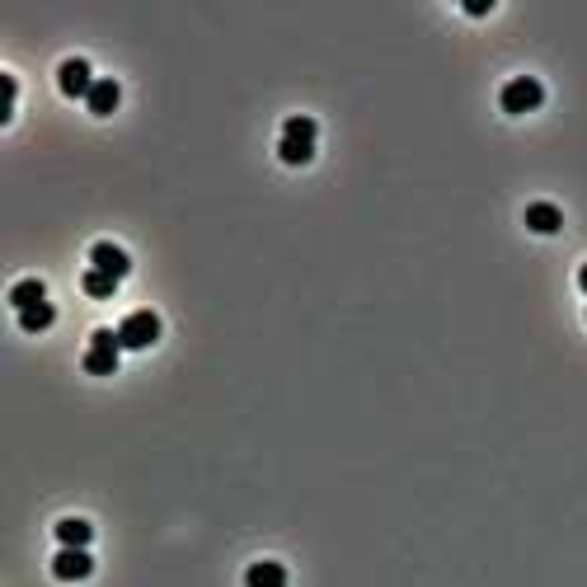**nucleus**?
<instances>
[{
    "mask_svg": "<svg viewBox=\"0 0 587 587\" xmlns=\"http://www.w3.org/2000/svg\"><path fill=\"white\" fill-rule=\"evenodd\" d=\"M315 118H305V114H292L283 123V142H277V155H283V164H311L315 160Z\"/></svg>",
    "mask_w": 587,
    "mask_h": 587,
    "instance_id": "f257e3e1",
    "label": "nucleus"
},
{
    "mask_svg": "<svg viewBox=\"0 0 587 587\" xmlns=\"http://www.w3.org/2000/svg\"><path fill=\"white\" fill-rule=\"evenodd\" d=\"M118 357H123L118 329H95L90 333V348H85V372L90 376H114L118 372Z\"/></svg>",
    "mask_w": 587,
    "mask_h": 587,
    "instance_id": "f03ea898",
    "label": "nucleus"
},
{
    "mask_svg": "<svg viewBox=\"0 0 587 587\" xmlns=\"http://www.w3.org/2000/svg\"><path fill=\"white\" fill-rule=\"evenodd\" d=\"M498 104H502V114H536V108L545 104V85L536 75H512L508 85H502Z\"/></svg>",
    "mask_w": 587,
    "mask_h": 587,
    "instance_id": "7ed1b4c3",
    "label": "nucleus"
},
{
    "mask_svg": "<svg viewBox=\"0 0 587 587\" xmlns=\"http://www.w3.org/2000/svg\"><path fill=\"white\" fill-rule=\"evenodd\" d=\"M118 339H123V348H151L155 339H160V315L155 311H132L123 324H118Z\"/></svg>",
    "mask_w": 587,
    "mask_h": 587,
    "instance_id": "20e7f679",
    "label": "nucleus"
},
{
    "mask_svg": "<svg viewBox=\"0 0 587 587\" xmlns=\"http://www.w3.org/2000/svg\"><path fill=\"white\" fill-rule=\"evenodd\" d=\"M95 71H90V62L85 57H66L62 66H57V85H62V95L66 99H85L90 90H95Z\"/></svg>",
    "mask_w": 587,
    "mask_h": 587,
    "instance_id": "39448f33",
    "label": "nucleus"
},
{
    "mask_svg": "<svg viewBox=\"0 0 587 587\" xmlns=\"http://www.w3.org/2000/svg\"><path fill=\"white\" fill-rule=\"evenodd\" d=\"M52 573H57L62 582H80V578H90V573H95V559H90V550L62 545L57 554H52Z\"/></svg>",
    "mask_w": 587,
    "mask_h": 587,
    "instance_id": "423d86ee",
    "label": "nucleus"
},
{
    "mask_svg": "<svg viewBox=\"0 0 587 587\" xmlns=\"http://www.w3.org/2000/svg\"><path fill=\"white\" fill-rule=\"evenodd\" d=\"M90 268H99V273H114L118 283L132 273V259H127V249L123 244H114V240H95L90 244Z\"/></svg>",
    "mask_w": 587,
    "mask_h": 587,
    "instance_id": "0eeeda50",
    "label": "nucleus"
},
{
    "mask_svg": "<svg viewBox=\"0 0 587 587\" xmlns=\"http://www.w3.org/2000/svg\"><path fill=\"white\" fill-rule=\"evenodd\" d=\"M118 104H123V85H118L114 75H99V80H95V90L85 95V108H90L95 118H108Z\"/></svg>",
    "mask_w": 587,
    "mask_h": 587,
    "instance_id": "6e6552de",
    "label": "nucleus"
},
{
    "mask_svg": "<svg viewBox=\"0 0 587 587\" xmlns=\"http://www.w3.org/2000/svg\"><path fill=\"white\" fill-rule=\"evenodd\" d=\"M526 226L536 235H559L564 231V212H559L554 203H531L526 207Z\"/></svg>",
    "mask_w": 587,
    "mask_h": 587,
    "instance_id": "1a4fd4ad",
    "label": "nucleus"
},
{
    "mask_svg": "<svg viewBox=\"0 0 587 587\" xmlns=\"http://www.w3.org/2000/svg\"><path fill=\"white\" fill-rule=\"evenodd\" d=\"M244 587H287V569L277 559H259L244 569Z\"/></svg>",
    "mask_w": 587,
    "mask_h": 587,
    "instance_id": "9d476101",
    "label": "nucleus"
},
{
    "mask_svg": "<svg viewBox=\"0 0 587 587\" xmlns=\"http://www.w3.org/2000/svg\"><path fill=\"white\" fill-rule=\"evenodd\" d=\"M43 301H47L43 277H19V283L10 287V305H15V311H29V305H43Z\"/></svg>",
    "mask_w": 587,
    "mask_h": 587,
    "instance_id": "9b49d317",
    "label": "nucleus"
},
{
    "mask_svg": "<svg viewBox=\"0 0 587 587\" xmlns=\"http://www.w3.org/2000/svg\"><path fill=\"white\" fill-rule=\"evenodd\" d=\"M57 541H62V545H75V550H90L95 526H90L85 517H62V522H57Z\"/></svg>",
    "mask_w": 587,
    "mask_h": 587,
    "instance_id": "f8f14e48",
    "label": "nucleus"
},
{
    "mask_svg": "<svg viewBox=\"0 0 587 587\" xmlns=\"http://www.w3.org/2000/svg\"><path fill=\"white\" fill-rule=\"evenodd\" d=\"M80 287H85V296H95V301H108L118 292V277L114 273H99V268H85L80 273Z\"/></svg>",
    "mask_w": 587,
    "mask_h": 587,
    "instance_id": "ddd939ff",
    "label": "nucleus"
},
{
    "mask_svg": "<svg viewBox=\"0 0 587 587\" xmlns=\"http://www.w3.org/2000/svg\"><path fill=\"white\" fill-rule=\"evenodd\" d=\"M52 320H57V311H52V301L29 305V311H19V329H24V333H43V329H52Z\"/></svg>",
    "mask_w": 587,
    "mask_h": 587,
    "instance_id": "4468645a",
    "label": "nucleus"
},
{
    "mask_svg": "<svg viewBox=\"0 0 587 587\" xmlns=\"http://www.w3.org/2000/svg\"><path fill=\"white\" fill-rule=\"evenodd\" d=\"M0 90H5V108H0V123L15 118V99H19V80L10 71H0Z\"/></svg>",
    "mask_w": 587,
    "mask_h": 587,
    "instance_id": "2eb2a0df",
    "label": "nucleus"
},
{
    "mask_svg": "<svg viewBox=\"0 0 587 587\" xmlns=\"http://www.w3.org/2000/svg\"><path fill=\"white\" fill-rule=\"evenodd\" d=\"M489 10H493V0H470V5H465V15H474V19L489 15Z\"/></svg>",
    "mask_w": 587,
    "mask_h": 587,
    "instance_id": "dca6fc26",
    "label": "nucleus"
},
{
    "mask_svg": "<svg viewBox=\"0 0 587 587\" xmlns=\"http://www.w3.org/2000/svg\"><path fill=\"white\" fill-rule=\"evenodd\" d=\"M578 287H582V292H587V264H582V268H578Z\"/></svg>",
    "mask_w": 587,
    "mask_h": 587,
    "instance_id": "f3484780",
    "label": "nucleus"
}]
</instances>
